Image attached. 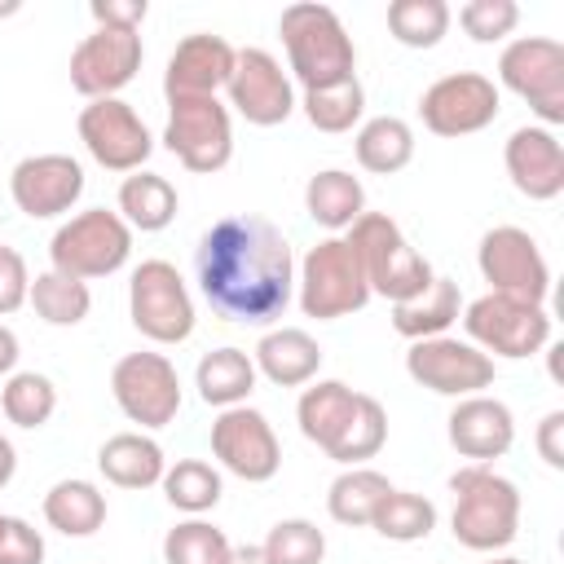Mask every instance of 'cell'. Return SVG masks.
I'll use <instances>...</instances> for the list:
<instances>
[{
    "mask_svg": "<svg viewBox=\"0 0 564 564\" xmlns=\"http://www.w3.org/2000/svg\"><path fill=\"white\" fill-rule=\"evenodd\" d=\"M203 300L242 326H269L295 300V256L286 234L264 216L216 220L194 251Z\"/></svg>",
    "mask_w": 564,
    "mask_h": 564,
    "instance_id": "6da1fadb",
    "label": "cell"
},
{
    "mask_svg": "<svg viewBox=\"0 0 564 564\" xmlns=\"http://www.w3.org/2000/svg\"><path fill=\"white\" fill-rule=\"evenodd\" d=\"M454 511H449V533L467 551H502L520 533V489L494 463H467L449 476Z\"/></svg>",
    "mask_w": 564,
    "mask_h": 564,
    "instance_id": "7a4b0ae2",
    "label": "cell"
},
{
    "mask_svg": "<svg viewBox=\"0 0 564 564\" xmlns=\"http://www.w3.org/2000/svg\"><path fill=\"white\" fill-rule=\"evenodd\" d=\"M278 35L286 44V62L300 79V88H330L344 79H357V48L344 31L339 13L330 4H286L278 18Z\"/></svg>",
    "mask_w": 564,
    "mask_h": 564,
    "instance_id": "3957f363",
    "label": "cell"
},
{
    "mask_svg": "<svg viewBox=\"0 0 564 564\" xmlns=\"http://www.w3.org/2000/svg\"><path fill=\"white\" fill-rule=\"evenodd\" d=\"M348 247L361 260L370 295H383L388 304H405L432 286V264L410 247L405 229L388 212H361L348 229Z\"/></svg>",
    "mask_w": 564,
    "mask_h": 564,
    "instance_id": "277c9868",
    "label": "cell"
},
{
    "mask_svg": "<svg viewBox=\"0 0 564 564\" xmlns=\"http://www.w3.org/2000/svg\"><path fill=\"white\" fill-rule=\"evenodd\" d=\"M295 300L300 313L317 322H339L370 304V286L348 238H326L308 247V256L295 269Z\"/></svg>",
    "mask_w": 564,
    "mask_h": 564,
    "instance_id": "5b68a950",
    "label": "cell"
},
{
    "mask_svg": "<svg viewBox=\"0 0 564 564\" xmlns=\"http://www.w3.org/2000/svg\"><path fill=\"white\" fill-rule=\"evenodd\" d=\"M132 256V229L123 225L119 212L106 207H88L75 212L70 220L57 225L53 242H48V260L57 273L93 282V278H110L128 264Z\"/></svg>",
    "mask_w": 564,
    "mask_h": 564,
    "instance_id": "8992f818",
    "label": "cell"
},
{
    "mask_svg": "<svg viewBox=\"0 0 564 564\" xmlns=\"http://www.w3.org/2000/svg\"><path fill=\"white\" fill-rule=\"evenodd\" d=\"M463 330H467V344H476L485 357L524 361L551 344V313L546 304L485 291L480 300L463 304Z\"/></svg>",
    "mask_w": 564,
    "mask_h": 564,
    "instance_id": "52a82bcc",
    "label": "cell"
},
{
    "mask_svg": "<svg viewBox=\"0 0 564 564\" xmlns=\"http://www.w3.org/2000/svg\"><path fill=\"white\" fill-rule=\"evenodd\" d=\"M498 79L511 88L529 110L542 119V128L564 123V44L551 35H516L498 53Z\"/></svg>",
    "mask_w": 564,
    "mask_h": 564,
    "instance_id": "ba28073f",
    "label": "cell"
},
{
    "mask_svg": "<svg viewBox=\"0 0 564 564\" xmlns=\"http://www.w3.org/2000/svg\"><path fill=\"white\" fill-rule=\"evenodd\" d=\"M128 317L150 344H185L194 335V300L176 264L141 260L128 278Z\"/></svg>",
    "mask_w": 564,
    "mask_h": 564,
    "instance_id": "9c48e42d",
    "label": "cell"
},
{
    "mask_svg": "<svg viewBox=\"0 0 564 564\" xmlns=\"http://www.w3.org/2000/svg\"><path fill=\"white\" fill-rule=\"evenodd\" d=\"M163 145L198 176L220 172L234 159V115L220 97H181L167 101Z\"/></svg>",
    "mask_w": 564,
    "mask_h": 564,
    "instance_id": "30bf717a",
    "label": "cell"
},
{
    "mask_svg": "<svg viewBox=\"0 0 564 564\" xmlns=\"http://www.w3.org/2000/svg\"><path fill=\"white\" fill-rule=\"evenodd\" d=\"M476 269L489 282V291H498V295L529 300V304H546V295H551V264H546L538 238L520 225L485 229V238L476 247Z\"/></svg>",
    "mask_w": 564,
    "mask_h": 564,
    "instance_id": "8fae6325",
    "label": "cell"
},
{
    "mask_svg": "<svg viewBox=\"0 0 564 564\" xmlns=\"http://www.w3.org/2000/svg\"><path fill=\"white\" fill-rule=\"evenodd\" d=\"M405 375L436 392V397H476L485 388H494V357H485L476 344L458 339V335H432V339H414L405 348Z\"/></svg>",
    "mask_w": 564,
    "mask_h": 564,
    "instance_id": "7c38bea8",
    "label": "cell"
},
{
    "mask_svg": "<svg viewBox=\"0 0 564 564\" xmlns=\"http://www.w3.org/2000/svg\"><path fill=\"white\" fill-rule=\"evenodd\" d=\"M498 110H502V93L480 70L441 75L419 97V119L436 137H471V132L489 128L498 119Z\"/></svg>",
    "mask_w": 564,
    "mask_h": 564,
    "instance_id": "4fadbf2b",
    "label": "cell"
},
{
    "mask_svg": "<svg viewBox=\"0 0 564 564\" xmlns=\"http://www.w3.org/2000/svg\"><path fill=\"white\" fill-rule=\"evenodd\" d=\"M115 405L141 427H167L181 410V375L163 352H123L110 370Z\"/></svg>",
    "mask_w": 564,
    "mask_h": 564,
    "instance_id": "5bb4252c",
    "label": "cell"
},
{
    "mask_svg": "<svg viewBox=\"0 0 564 564\" xmlns=\"http://www.w3.org/2000/svg\"><path fill=\"white\" fill-rule=\"evenodd\" d=\"M212 454L229 476L247 485H264L282 467V441L256 405H229L212 419Z\"/></svg>",
    "mask_w": 564,
    "mask_h": 564,
    "instance_id": "9a60e30c",
    "label": "cell"
},
{
    "mask_svg": "<svg viewBox=\"0 0 564 564\" xmlns=\"http://www.w3.org/2000/svg\"><path fill=\"white\" fill-rule=\"evenodd\" d=\"M84 150L106 167V172H141V163L154 150L150 128L123 97H97L79 110L75 119Z\"/></svg>",
    "mask_w": 564,
    "mask_h": 564,
    "instance_id": "2e32d148",
    "label": "cell"
},
{
    "mask_svg": "<svg viewBox=\"0 0 564 564\" xmlns=\"http://www.w3.org/2000/svg\"><path fill=\"white\" fill-rule=\"evenodd\" d=\"M141 35L137 31H115V26H97L93 35H84L70 53V88L88 101L97 97H119V88H128L141 70Z\"/></svg>",
    "mask_w": 564,
    "mask_h": 564,
    "instance_id": "e0dca14e",
    "label": "cell"
},
{
    "mask_svg": "<svg viewBox=\"0 0 564 564\" xmlns=\"http://www.w3.org/2000/svg\"><path fill=\"white\" fill-rule=\"evenodd\" d=\"M225 93H229V106L256 128H278L295 115L291 75L282 70V62L269 48H238Z\"/></svg>",
    "mask_w": 564,
    "mask_h": 564,
    "instance_id": "ac0fdd59",
    "label": "cell"
},
{
    "mask_svg": "<svg viewBox=\"0 0 564 564\" xmlns=\"http://www.w3.org/2000/svg\"><path fill=\"white\" fill-rule=\"evenodd\" d=\"M9 194L13 207L31 220H53L66 216L79 194H84V167L70 154H26L13 172H9Z\"/></svg>",
    "mask_w": 564,
    "mask_h": 564,
    "instance_id": "d6986e66",
    "label": "cell"
},
{
    "mask_svg": "<svg viewBox=\"0 0 564 564\" xmlns=\"http://www.w3.org/2000/svg\"><path fill=\"white\" fill-rule=\"evenodd\" d=\"M234 57H238V48L225 35H212V31L185 35L172 48V57H167L163 97L167 101H181V97H216L229 84V75H234Z\"/></svg>",
    "mask_w": 564,
    "mask_h": 564,
    "instance_id": "ffe728a7",
    "label": "cell"
},
{
    "mask_svg": "<svg viewBox=\"0 0 564 564\" xmlns=\"http://www.w3.org/2000/svg\"><path fill=\"white\" fill-rule=\"evenodd\" d=\"M502 163H507V176L511 185L533 198V203H551L564 194V145L551 128L542 123H524L507 137L502 145Z\"/></svg>",
    "mask_w": 564,
    "mask_h": 564,
    "instance_id": "44dd1931",
    "label": "cell"
},
{
    "mask_svg": "<svg viewBox=\"0 0 564 564\" xmlns=\"http://www.w3.org/2000/svg\"><path fill=\"white\" fill-rule=\"evenodd\" d=\"M445 436L458 449V458L494 463L516 445V414L507 401L476 392V397L454 401V410L445 419Z\"/></svg>",
    "mask_w": 564,
    "mask_h": 564,
    "instance_id": "7402d4cb",
    "label": "cell"
},
{
    "mask_svg": "<svg viewBox=\"0 0 564 564\" xmlns=\"http://www.w3.org/2000/svg\"><path fill=\"white\" fill-rule=\"evenodd\" d=\"M251 361H256V375H264L269 383L304 388L322 370V344L300 326H273V330L260 335Z\"/></svg>",
    "mask_w": 564,
    "mask_h": 564,
    "instance_id": "603a6c76",
    "label": "cell"
},
{
    "mask_svg": "<svg viewBox=\"0 0 564 564\" xmlns=\"http://www.w3.org/2000/svg\"><path fill=\"white\" fill-rule=\"evenodd\" d=\"M97 467L119 489H150V485L163 480L167 458H163V445L154 436H145V432H115L110 441H101Z\"/></svg>",
    "mask_w": 564,
    "mask_h": 564,
    "instance_id": "cb8c5ba5",
    "label": "cell"
},
{
    "mask_svg": "<svg viewBox=\"0 0 564 564\" xmlns=\"http://www.w3.org/2000/svg\"><path fill=\"white\" fill-rule=\"evenodd\" d=\"M357 397L361 392H352L344 379H313V383H304V392L295 401V419H300L304 441H313L317 449H330L339 441L344 423L352 419Z\"/></svg>",
    "mask_w": 564,
    "mask_h": 564,
    "instance_id": "d4e9b609",
    "label": "cell"
},
{
    "mask_svg": "<svg viewBox=\"0 0 564 564\" xmlns=\"http://www.w3.org/2000/svg\"><path fill=\"white\" fill-rule=\"evenodd\" d=\"M304 212L330 234L352 229V220L366 212V185L344 167H322L304 185Z\"/></svg>",
    "mask_w": 564,
    "mask_h": 564,
    "instance_id": "484cf974",
    "label": "cell"
},
{
    "mask_svg": "<svg viewBox=\"0 0 564 564\" xmlns=\"http://www.w3.org/2000/svg\"><path fill=\"white\" fill-rule=\"evenodd\" d=\"M463 317V291L454 278H432V286L405 304H392V330L405 335L410 344L414 339H432V335H445L454 322Z\"/></svg>",
    "mask_w": 564,
    "mask_h": 564,
    "instance_id": "4316f807",
    "label": "cell"
},
{
    "mask_svg": "<svg viewBox=\"0 0 564 564\" xmlns=\"http://www.w3.org/2000/svg\"><path fill=\"white\" fill-rule=\"evenodd\" d=\"M256 361L242 348H216L203 352V361L194 366V388L203 397V405L229 410V405H247V397L256 392Z\"/></svg>",
    "mask_w": 564,
    "mask_h": 564,
    "instance_id": "83f0119b",
    "label": "cell"
},
{
    "mask_svg": "<svg viewBox=\"0 0 564 564\" xmlns=\"http://www.w3.org/2000/svg\"><path fill=\"white\" fill-rule=\"evenodd\" d=\"M176 185L159 172H128L123 185H119V216L128 229H141V234H159L176 220Z\"/></svg>",
    "mask_w": 564,
    "mask_h": 564,
    "instance_id": "f1b7e54d",
    "label": "cell"
},
{
    "mask_svg": "<svg viewBox=\"0 0 564 564\" xmlns=\"http://www.w3.org/2000/svg\"><path fill=\"white\" fill-rule=\"evenodd\" d=\"M388 494H392V480L383 471H375V467H344L330 480V489H326V511H330L335 524L366 529Z\"/></svg>",
    "mask_w": 564,
    "mask_h": 564,
    "instance_id": "f546056e",
    "label": "cell"
},
{
    "mask_svg": "<svg viewBox=\"0 0 564 564\" xmlns=\"http://www.w3.org/2000/svg\"><path fill=\"white\" fill-rule=\"evenodd\" d=\"M352 154H357V163L366 172L392 176V172L410 167V159H414V128L405 119H397V115H375V119H366L357 128Z\"/></svg>",
    "mask_w": 564,
    "mask_h": 564,
    "instance_id": "4dcf8cb0",
    "label": "cell"
},
{
    "mask_svg": "<svg viewBox=\"0 0 564 564\" xmlns=\"http://www.w3.org/2000/svg\"><path fill=\"white\" fill-rule=\"evenodd\" d=\"M44 520L66 538H93L106 524V494L93 480H57L44 494Z\"/></svg>",
    "mask_w": 564,
    "mask_h": 564,
    "instance_id": "1f68e13d",
    "label": "cell"
},
{
    "mask_svg": "<svg viewBox=\"0 0 564 564\" xmlns=\"http://www.w3.org/2000/svg\"><path fill=\"white\" fill-rule=\"evenodd\" d=\"M26 304H31L35 317L48 322V326H79V322L88 317V308H93V291H88V282H79V278H66V273H57V269H44V273L31 278Z\"/></svg>",
    "mask_w": 564,
    "mask_h": 564,
    "instance_id": "d6a6232c",
    "label": "cell"
},
{
    "mask_svg": "<svg viewBox=\"0 0 564 564\" xmlns=\"http://www.w3.org/2000/svg\"><path fill=\"white\" fill-rule=\"evenodd\" d=\"M0 410H4V419H9L13 427L35 432V427H44V423L53 419V410H57V388H53V379L40 375V370H13V375L4 379V388H0Z\"/></svg>",
    "mask_w": 564,
    "mask_h": 564,
    "instance_id": "836d02e7",
    "label": "cell"
},
{
    "mask_svg": "<svg viewBox=\"0 0 564 564\" xmlns=\"http://www.w3.org/2000/svg\"><path fill=\"white\" fill-rule=\"evenodd\" d=\"M383 441H388V410H383L370 392H361L352 419L344 423V432H339V441L326 449V458H335V463H344V467H366V458H375V454L383 449Z\"/></svg>",
    "mask_w": 564,
    "mask_h": 564,
    "instance_id": "e575fe53",
    "label": "cell"
},
{
    "mask_svg": "<svg viewBox=\"0 0 564 564\" xmlns=\"http://www.w3.org/2000/svg\"><path fill=\"white\" fill-rule=\"evenodd\" d=\"M159 485H163V498H167L176 511H185V516L212 511V507L220 502V494H225L220 471H216L212 463H203V458H176V463L163 471Z\"/></svg>",
    "mask_w": 564,
    "mask_h": 564,
    "instance_id": "d590c367",
    "label": "cell"
},
{
    "mask_svg": "<svg viewBox=\"0 0 564 564\" xmlns=\"http://www.w3.org/2000/svg\"><path fill=\"white\" fill-rule=\"evenodd\" d=\"M454 22V9L445 0H392L388 4V31L405 48H436Z\"/></svg>",
    "mask_w": 564,
    "mask_h": 564,
    "instance_id": "8d00e7d4",
    "label": "cell"
},
{
    "mask_svg": "<svg viewBox=\"0 0 564 564\" xmlns=\"http://www.w3.org/2000/svg\"><path fill=\"white\" fill-rule=\"evenodd\" d=\"M295 106H304V119L317 132H352L366 110V88H361V79H344L330 88H308Z\"/></svg>",
    "mask_w": 564,
    "mask_h": 564,
    "instance_id": "74e56055",
    "label": "cell"
},
{
    "mask_svg": "<svg viewBox=\"0 0 564 564\" xmlns=\"http://www.w3.org/2000/svg\"><path fill=\"white\" fill-rule=\"evenodd\" d=\"M370 529L388 542H423L436 529V502L414 489H392L383 498V507L375 511Z\"/></svg>",
    "mask_w": 564,
    "mask_h": 564,
    "instance_id": "f35d334b",
    "label": "cell"
},
{
    "mask_svg": "<svg viewBox=\"0 0 564 564\" xmlns=\"http://www.w3.org/2000/svg\"><path fill=\"white\" fill-rule=\"evenodd\" d=\"M229 551H234V542L225 538V529L207 524L203 516L172 524L163 538V564H225Z\"/></svg>",
    "mask_w": 564,
    "mask_h": 564,
    "instance_id": "ab89813d",
    "label": "cell"
},
{
    "mask_svg": "<svg viewBox=\"0 0 564 564\" xmlns=\"http://www.w3.org/2000/svg\"><path fill=\"white\" fill-rule=\"evenodd\" d=\"M260 551H264L269 564H322L326 560V533L313 520L291 516V520H278L264 533Z\"/></svg>",
    "mask_w": 564,
    "mask_h": 564,
    "instance_id": "60d3db41",
    "label": "cell"
},
{
    "mask_svg": "<svg viewBox=\"0 0 564 564\" xmlns=\"http://www.w3.org/2000/svg\"><path fill=\"white\" fill-rule=\"evenodd\" d=\"M458 26L476 44H498L520 26V4L516 0H467L458 9Z\"/></svg>",
    "mask_w": 564,
    "mask_h": 564,
    "instance_id": "b9f144b4",
    "label": "cell"
},
{
    "mask_svg": "<svg viewBox=\"0 0 564 564\" xmlns=\"http://www.w3.org/2000/svg\"><path fill=\"white\" fill-rule=\"evenodd\" d=\"M0 564H44V538L22 516H4L0 524Z\"/></svg>",
    "mask_w": 564,
    "mask_h": 564,
    "instance_id": "7bdbcfd3",
    "label": "cell"
},
{
    "mask_svg": "<svg viewBox=\"0 0 564 564\" xmlns=\"http://www.w3.org/2000/svg\"><path fill=\"white\" fill-rule=\"evenodd\" d=\"M26 295H31L26 260H22V251H13V247L0 242V317L18 313L26 304Z\"/></svg>",
    "mask_w": 564,
    "mask_h": 564,
    "instance_id": "ee69618b",
    "label": "cell"
},
{
    "mask_svg": "<svg viewBox=\"0 0 564 564\" xmlns=\"http://www.w3.org/2000/svg\"><path fill=\"white\" fill-rule=\"evenodd\" d=\"M88 13H93V22H97V26L141 31V22H145L150 4H145V0H93V4H88Z\"/></svg>",
    "mask_w": 564,
    "mask_h": 564,
    "instance_id": "f6af8a7d",
    "label": "cell"
},
{
    "mask_svg": "<svg viewBox=\"0 0 564 564\" xmlns=\"http://www.w3.org/2000/svg\"><path fill=\"white\" fill-rule=\"evenodd\" d=\"M538 454L546 467H564V410H551L542 423H538Z\"/></svg>",
    "mask_w": 564,
    "mask_h": 564,
    "instance_id": "bcb514c9",
    "label": "cell"
},
{
    "mask_svg": "<svg viewBox=\"0 0 564 564\" xmlns=\"http://www.w3.org/2000/svg\"><path fill=\"white\" fill-rule=\"evenodd\" d=\"M18 357H22V344H18V335L0 322V379H9V375L18 370Z\"/></svg>",
    "mask_w": 564,
    "mask_h": 564,
    "instance_id": "7dc6e473",
    "label": "cell"
},
{
    "mask_svg": "<svg viewBox=\"0 0 564 564\" xmlns=\"http://www.w3.org/2000/svg\"><path fill=\"white\" fill-rule=\"evenodd\" d=\"M13 471H18V449H13V441L0 432V489L13 480Z\"/></svg>",
    "mask_w": 564,
    "mask_h": 564,
    "instance_id": "c3c4849f",
    "label": "cell"
},
{
    "mask_svg": "<svg viewBox=\"0 0 564 564\" xmlns=\"http://www.w3.org/2000/svg\"><path fill=\"white\" fill-rule=\"evenodd\" d=\"M225 564H269V560H264V551H260V546H234Z\"/></svg>",
    "mask_w": 564,
    "mask_h": 564,
    "instance_id": "681fc988",
    "label": "cell"
},
{
    "mask_svg": "<svg viewBox=\"0 0 564 564\" xmlns=\"http://www.w3.org/2000/svg\"><path fill=\"white\" fill-rule=\"evenodd\" d=\"M485 564H524V560H516V555H489Z\"/></svg>",
    "mask_w": 564,
    "mask_h": 564,
    "instance_id": "f907efd6",
    "label": "cell"
},
{
    "mask_svg": "<svg viewBox=\"0 0 564 564\" xmlns=\"http://www.w3.org/2000/svg\"><path fill=\"white\" fill-rule=\"evenodd\" d=\"M0 524H4V511H0Z\"/></svg>",
    "mask_w": 564,
    "mask_h": 564,
    "instance_id": "816d5d0a",
    "label": "cell"
}]
</instances>
